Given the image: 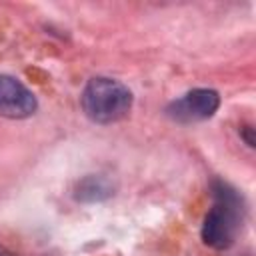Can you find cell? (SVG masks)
Returning <instances> with one entry per match:
<instances>
[{"label":"cell","instance_id":"obj_1","mask_svg":"<svg viewBox=\"0 0 256 256\" xmlns=\"http://www.w3.org/2000/svg\"><path fill=\"white\" fill-rule=\"evenodd\" d=\"M214 206L204 216L202 224V240L206 246L214 250H226L234 244L238 230L244 220V198L242 194L226 184L224 180L212 182Z\"/></svg>","mask_w":256,"mask_h":256},{"label":"cell","instance_id":"obj_2","mask_svg":"<svg viewBox=\"0 0 256 256\" xmlns=\"http://www.w3.org/2000/svg\"><path fill=\"white\" fill-rule=\"evenodd\" d=\"M132 92L114 78H90L82 90L80 102L84 114L96 124H112L128 116L132 108Z\"/></svg>","mask_w":256,"mask_h":256},{"label":"cell","instance_id":"obj_3","mask_svg":"<svg viewBox=\"0 0 256 256\" xmlns=\"http://www.w3.org/2000/svg\"><path fill=\"white\" fill-rule=\"evenodd\" d=\"M218 106H220V96L216 90L194 88L184 96L172 100L166 106V114L180 124H190V122H200L214 116Z\"/></svg>","mask_w":256,"mask_h":256},{"label":"cell","instance_id":"obj_4","mask_svg":"<svg viewBox=\"0 0 256 256\" xmlns=\"http://www.w3.org/2000/svg\"><path fill=\"white\" fill-rule=\"evenodd\" d=\"M38 100L18 78L0 74V116L22 120L36 112Z\"/></svg>","mask_w":256,"mask_h":256},{"label":"cell","instance_id":"obj_5","mask_svg":"<svg viewBox=\"0 0 256 256\" xmlns=\"http://www.w3.org/2000/svg\"><path fill=\"white\" fill-rule=\"evenodd\" d=\"M112 184L110 180H106L104 176H86L82 178L76 188H74V198L80 202H100L106 200L108 196H112Z\"/></svg>","mask_w":256,"mask_h":256},{"label":"cell","instance_id":"obj_6","mask_svg":"<svg viewBox=\"0 0 256 256\" xmlns=\"http://www.w3.org/2000/svg\"><path fill=\"white\" fill-rule=\"evenodd\" d=\"M240 136L244 138V142H246L250 148H254V128H252V126H242V128H240Z\"/></svg>","mask_w":256,"mask_h":256},{"label":"cell","instance_id":"obj_7","mask_svg":"<svg viewBox=\"0 0 256 256\" xmlns=\"http://www.w3.org/2000/svg\"><path fill=\"white\" fill-rule=\"evenodd\" d=\"M0 256H14V254L8 252V250H4V248H0Z\"/></svg>","mask_w":256,"mask_h":256}]
</instances>
